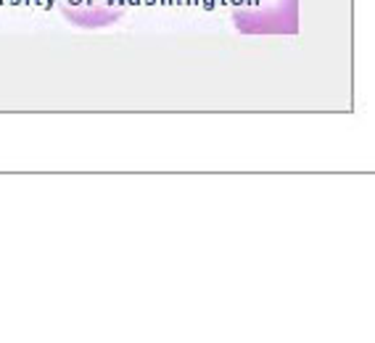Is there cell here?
<instances>
[{
	"label": "cell",
	"mask_w": 375,
	"mask_h": 343,
	"mask_svg": "<svg viewBox=\"0 0 375 343\" xmlns=\"http://www.w3.org/2000/svg\"><path fill=\"white\" fill-rule=\"evenodd\" d=\"M241 35H299V0H230Z\"/></svg>",
	"instance_id": "6da1fadb"
},
{
	"label": "cell",
	"mask_w": 375,
	"mask_h": 343,
	"mask_svg": "<svg viewBox=\"0 0 375 343\" xmlns=\"http://www.w3.org/2000/svg\"><path fill=\"white\" fill-rule=\"evenodd\" d=\"M58 14L80 29H106L127 14L132 0H53Z\"/></svg>",
	"instance_id": "7a4b0ae2"
}]
</instances>
